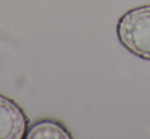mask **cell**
I'll use <instances>...</instances> for the list:
<instances>
[{"label": "cell", "mask_w": 150, "mask_h": 139, "mask_svg": "<svg viewBox=\"0 0 150 139\" xmlns=\"http://www.w3.org/2000/svg\"><path fill=\"white\" fill-rule=\"evenodd\" d=\"M116 33L125 49L142 59L150 60V4L123 13L117 22Z\"/></svg>", "instance_id": "1"}, {"label": "cell", "mask_w": 150, "mask_h": 139, "mask_svg": "<svg viewBox=\"0 0 150 139\" xmlns=\"http://www.w3.org/2000/svg\"><path fill=\"white\" fill-rule=\"evenodd\" d=\"M29 123L23 108L0 93V139L25 138Z\"/></svg>", "instance_id": "2"}, {"label": "cell", "mask_w": 150, "mask_h": 139, "mask_svg": "<svg viewBox=\"0 0 150 139\" xmlns=\"http://www.w3.org/2000/svg\"><path fill=\"white\" fill-rule=\"evenodd\" d=\"M26 139H72L67 128L58 121L42 120L28 127Z\"/></svg>", "instance_id": "3"}]
</instances>
